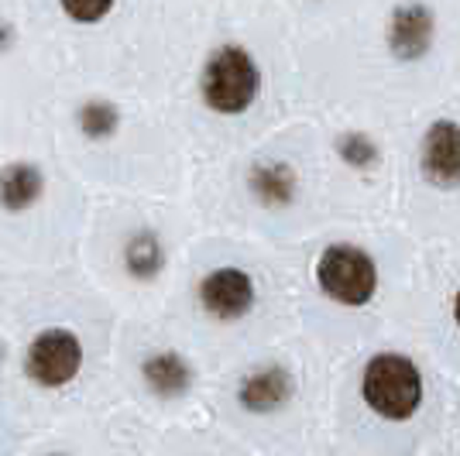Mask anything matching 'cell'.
Instances as JSON below:
<instances>
[{
    "mask_svg": "<svg viewBox=\"0 0 460 456\" xmlns=\"http://www.w3.org/2000/svg\"><path fill=\"white\" fill-rule=\"evenodd\" d=\"M309 278L316 295L344 312H365L382 295V265L358 241H326L313 254Z\"/></svg>",
    "mask_w": 460,
    "mask_h": 456,
    "instance_id": "obj_3",
    "label": "cell"
},
{
    "mask_svg": "<svg viewBox=\"0 0 460 456\" xmlns=\"http://www.w3.org/2000/svg\"><path fill=\"white\" fill-rule=\"evenodd\" d=\"M117 265L131 285H155L169 271V244L165 233L152 224L131 227L120 237L117 248Z\"/></svg>",
    "mask_w": 460,
    "mask_h": 456,
    "instance_id": "obj_11",
    "label": "cell"
},
{
    "mask_svg": "<svg viewBox=\"0 0 460 456\" xmlns=\"http://www.w3.org/2000/svg\"><path fill=\"white\" fill-rule=\"evenodd\" d=\"M192 303L199 309V316L210 323L241 326L258 312L261 285H258L254 271L224 261V265H210L207 271H199V278L192 285Z\"/></svg>",
    "mask_w": 460,
    "mask_h": 456,
    "instance_id": "obj_5",
    "label": "cell"
},
{
    "mask_svg": "<svg viewBox=\"0 0 460 456\" xmlns=\"http://www.w3.org/2000/svg\"><path fill=\"white\" fill-rule=\"evenodd\" d=\"M73 127L83 141L90 145H107L114 141L124 127V110L111 96H86L73 107Z\"/></svg>",
    "mask_w": 460,
    "mask_h": 456,
    "instance_id": "obj_13",
    "label": "cell"
},
{
    "mask_svg": "<svg viewBox=\"0 0 460 456\" xmlns=\"http://www.w3.org/2000/svg\"><path fill=\"white\" fill-rule=\"evenodd\" d=\"M265 93V69L258 56L241 41H220L199 62L196 100L217 120L248 117Z\"/></svg>",
    "mask_w": 460,
    "mask_h": 456,
    "instance_id": "obj_1",
    "label": "cell"
},
{
    "mask_svg": "<svg viewBox=\"0 0 460 456\" xmlns=\"http://www.w3.org/2000/svg\"><path fill=\"white\" fill-rule=\"evenodd\" d=\"M433 41H437V14L429 4L405 0L392 7L388 24H385V48L395 62L402 66L422 62L433 52Z\"/></svg>",
    "mask_w": 460,
    "mask_h": 456,
    "instance_id": "obj_7",
    "label": "cell"
},
{
    "mask_svg": "<svg viewBox=\"0 0 460 456\" xmlns=\"http://www.w3.org/2000/svg\"><path fill=\"white\" fill-rule=\"evenodd\" d=\"M14 45H18V31H14V24L0 18V56H7Z\"/></svg>",
    "mask_w": 460,
    "mask_h": 456,
    "instance_id": "obj_16",
    "label": "cell"
},
{
    "mask_svg": "<svg viewBox=\"0 0 460 456\" xmlns=\"http://www.w3.org/2000/svg\"><path fill=\"white\" fill-rule=\"evenodd\" d=\"M41 456H73V453H62V450H52V453H41Z\"/></svg>",
    "mask_w": 460,
    "mask_h": 456,
    "instance_id": "obj_18",
    "label": "cell"
},
{
    "mask_svg": "<svg viewBox=\"0 0 460 456\" xmlns=\"http://www.w3.org/2000/svg\"><path fill=\"white\" fill-rule=\"evenodd\" d=\"M244 189L251 203L265 213H288L303 199V171L288 158H271L261 154L244 169Z\"/></svg>",
    "mask_w": 460,
    "mask_h": 456,
    "instance_id": "obj_9",
    "label": "cell"
},
{
    "mask_svg": "<svg viewBox=\"0 0 460 456\" xmlns=\"http://www.w3.org/2000/svg\"><path fill=\"white\" fill-rule=\"evenodd\" d=\"M358 399L371 418L388 425H405L426 405L422 367L402 350H375L358 371Z\"/></svg>",
    "mask_w": 460,
    "mask_h": 456,
    "instance_id": "obj_2",
    "label": "cell"
},
{
    "mask_svg": "<svg viewBox=\"0 0 460 456\" xmlns=\"http://www.w3.org/2000/svg\"><path fill=\"white\" fill-rule=\"evenodd\" d=\"M62 18L76 28H96L117 11V0H56Z\"/></svg>",
    "mask_w": 460,
    "mask_h": 456,
    "instance_id": "obj_15",
    "label": "cell"
},
{
    "mask_svg": "<svg viewBox=\"0 0 460 456\" xmlns=\"http://www.w3.org/2000/svg\"><path fill=\"white\" fill-rule=\"evenodd\" d=\"M333 154H337V162L344 169L358 171V175L375 171L385 158L378 137L371 131H365V127H344V131L333 134Z\"/></svg>",
    "mask_w": 460,
    "mask_h": 456,
    "instance_id": "obj_14",
    "label": "cell"
},
{
    "mask_svg": "<svg viewBox=\"0 0 460 456\" xmlns=\"http://www.w3.org/2000/svg\"><path fill=\"white\" fill-rule=\"evenodd\" d=\"M49 196V175L31 158H11L0 165V213L4 216H28Z\"/></svg>",
    "mask_w": 460,
    "mask_h": 456,
    "instance_id": "obj_12",
    "label": "cell"
},
{
    "mask_svg": "<svg viewBox=\"0 0 460 456\" xmlns=\"http://www.w3.org/2000/svg\"><path fill=\"white\" fill-rule=\"evenodd\" d=\"M450 316H454V326L460 329V285H457V292H454V305H450Z\"/></svg>",
    "mask_w": 460,
    "mask_h": 456,
    "instance_id": "obj_17",
    "label": "cell"
},
{
    "mask_svg": "<svg viewBox=\"0 0 460 456\" xmlns=\"http://www.w3.org/2000/svg\"><path fill=\"white\" fill-rule=\"evenodd\" d=\"M299 395V374L286 361H258L234 381V405L251 418H275L292 408Z\"/></svg>",
    "mask_w": 460,
    "mask_h": 456,
    "instance_id": "obj_6",
    "label": "cell"
},
{
    "mask_svg": "<svg viewBox=\"0 0 460 456\" xmlns=\"http://www.w3.org/2000/svg\"><path fill=\"white\" fill-rule=\"evenodd\" d=\"M86 371V340L76 326L45 323L21 346V378L35 391H69Z\"/></svg>",
    "mask_w": 460,
    "mask_h": 456,
    "instance_id": "obj_4",
    "label": "cell"
},
{
    "mask_svg": "<svg viewBox=\"0 0 460 456\" xmlns=\"http://www.w3.org/2000/svg\"><path fill=\"white\" fill-rule=\"evenodd\" d=\"M137 381L155 401H182L192 395L199 367L175 346H155L137 361Z\"/></svg>",
    "mask_w": 460,
    "mask_h": 456,
    "instance_id": "obj_10",
    "label": "cell"
},
{
    "mask_svg": "<svg viewBox=\"0 0 460 456\" xmlns=\"http://www.w3.org/2000/svg\"><path fill=\"white\" fill-rule=\"evenodd\" d=\"M416 165L426 186L433 189H460V120L454 117H437L426 124L420 137V154Z\"/></svg>",
    "mask_w": 460,
    "mask_h": 456,
    "instance_id": "obj_8",
    "label": "cell"
}]
</instances>
